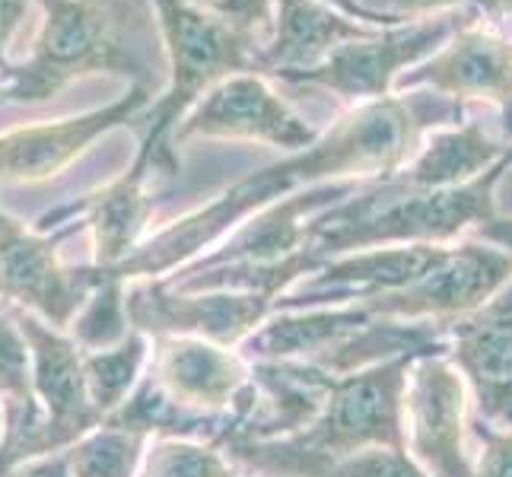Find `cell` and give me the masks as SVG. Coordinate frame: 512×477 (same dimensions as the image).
<instances>
[{"mask_svg":"<svg viewBox=\"0 0 512 477\" xmlns=\"http://www.w3.org/2000/svg\"><path fill=\"white\" fill-rule=\"evenodd\" d=\"M462 115V105L436 96H382L363 102L360 109L347 112L325 137L296 150L274 166H264L226 188L214 204L172 223L153 239L140 242V249L121 261L118 268L105 271L118 280H160L172 268H182L210 242L239 226L245 217L284 201L290 194L312 188L315 182H338L350 175H373L376 182L392 175L420 150V134L427 128L446 125Z\"/></svg>","mask_w":512,"mask_h":477,"instance_id":"1","label":"cell"},{"mask_svg":"<svg viewBox=\"0 0 512 477\" xmlns=\"http://www.w3.org/2000/svg\"><path fill=\"white\" fill-rule=\"evenodd\" d=\"M42 32L23 64L0 67V105L45 102L90 74H131L156 90L166 70L150 0H35Z\"/></svg>","mask_w":512,"mask_h":477,"instance_id":"2","label":"cell"},{"mask_svg":"<svg viewBox=\"0 0 512 477\" xmlns=\"http://www.w3.org/2000/svg\"><path fill=\"white\" fill-rule=\"evenodd\" d=\"M423 353L334 376L322 411L309 427L284 439L233 443L223 452L245 477H325L363 449L404 452V379Z\"/></svg>","mask_w":512,"mask_h":477,"instance_id":"3","label":"cell"},{"mask_svg":"<svg viewBox=\"0 0 512 477\" xmlns=\"http://www.w3.org/2000/svg\"><path fill=\"white\" fill-rule=\"evenodd\" d=\"M512 166V156L500 159L468 185L417 191L392 179L376 182L363 194L338 201L328 214H315L306 226V249L322 261L347 252L385 249V245H446L471 226L497 217L493 188Z\"/></svg>","mask_w":512,"mask_h":477,"instance_id":"4","label":"cell"},{"mask_svg":"<svg viewBox=\"0 0 512 477\" xmlns=\"http://www.w3.org/2000/svg\"><path fill=\"white\" fill-rule=\"evenodd\" d=\"M156 7V26L163 35V55L169 70V86L153 105L150 131L140 144L137 159L153 169L175 172L169 150V134L188 109L210 86L233 74H255V51L261 48L252 35L233 29L188 0H150Z\"/></svg>","mask_w":512,"mask_h":477,"instance_id":"5","label":"cell"},{"mask_svg":"<svg viewBox=\"0 0 512 477\" xmlns=\"http://www.w3.org/2000/svg\"><path fill=\"white\" fill-rule=\"evenodd\" d=\"M474 13L481 10L462 7L436 16V20L430 16V20H414L408 26L401 23L379 29L369 39L338 45L319 67L299 70V74H280L277 80L319 86V90H328L341 99L373 102L382 96H392V86L401 77V70L436 55L449 42V35Z\"/></svg>","mask_w":512,"mask_h":477,"instance_id":"6","label":"cell"},{"mask_svg":"<svg viewBox=\"0 0 512 477\" xmlns=\"http://www.w3.org/2000/svg\"><path fill=\"white\" fill-rule=\"evenodd\" d=\"M23 331L32 360V395L39 404V430L32 436L29 462L42 455L64 452L80 436L96 430L102 414L93 408L83 379V350L67 338V331L45 325L23 309H7Z\"/></svg>","mask_w":512,"mask_h":477,"instance_id":"7","label":"cell"},{"mask_svg":"<svg viewBox=\"0 0 512 477\" xmlns=\"http://www.w3.org/2000/svg\"><path fill=\"white\" fill-rule=\"evenodd\" d=\"M512 280V255L487 242H462L458 249H443L436 264L414 284L395 293L360 299L373 318L392 322H439L462 318L481 309Z\"/></svg>","mask_w":512,"mask_h":477,"instance_id":"8","label":"cell"},{"mask_svg":"<svg viewBox=\"0 0 512 477\" xmlns=\"http://www.w3.org/2000/svg\"><path fill=\"white\" fill-rule=\"evenodd\" d=\"M125 309L134 331L147 338H201L239 347L274 312V299L258 293H182L166 280H125Z\"/></svg>","mask_w":512,"mask_h":477,"instance_id":"9","label":"cell"},{"mask_svg":"<svg viewBox=\"0 0 512 477\" xmlns=\"http://www.w3.org/2000/svg\"><path fill=\"white\" fill-rule=\"evenodd\" d=\"M404 452L430 477H474L465 443V379L446 353H423L404 379Z\"/></svg>","mask_w":512,"mask_h":477,"instance_id":"10","label":"cell"},{"mask_svg":"<svg viewBox=\"0 0 512 477\" xmlns=\"http://www.w3.org/2000/svg\"><path fill=\"white\" fill-rule=\"evenodd\" d=\"M58 239L29 229L0 210V299L45 325L67 331L70 318L86 303L99 280V268H67L58 258Z\"/></svg>","mask_w":512,"mask_h":477,"instance_id":"11","label":"cell"},{"mask_svg":"<svg viewBox=\"0 0 512 477\" xmlns=\"http://www.w3.org/2000/svg\"><path fill=\"white\" fill-rule=\"evenodd\" d=\"M194 137L258 140V144L296 153L315 144L319 134L264 83L261 74H233L210 86L191 105L188 115L169 134V150Z\"/></svg>","mask_w":512,"mask_h":477,"instance_id":"12","label":"cell"},{"mask_svg":"<svg viewBox=\"0 0 512 477\" xmlns=\"http://www.w3.org/2000/svg\"><path fill=\"white\" fill-rule=\"evenodd\" d=\"M408 86L411 90L427 86L430 93L458 105L468 99L497 102L512 140V42L497 29L484 26L478 13L468 16L449 35V42L430 55V61H420L417 70L395 80V90H408Z\"/></svg>","mask_w":512,"mask_h":477,"instance_id":"13","label":"cell"},{"mask_svg":"<svg viewBox=\"0 0 512 477\" xmlns=\"http://www.w3.org/2000/svg\"><path fill=\"white\" fill-rule=\"evenodd\" d=\"M449 363L478 401V417L512 433V280L481 309L446 322Z\"/></svg>","mask_w":512,"mask_h":477,"instance_id":"14","label":"cell"},{"mask_svg":"<svg viewBox=\"0 0 512 477\" xmlns=\"http://www.w3.org/2000/svg\"><path fill=\"white\" fill-rule=\"evenodd\" d=\"M150 96V86L134 83L125 96L105 109L0 134V182H45L58 175L99 137L131 121L150 102Z\"/></svg>","mask_w":512,"mask_h":477,"instance_id":"15","label":"cell"},{"mask_svg":"<svg viewBox=\"0 0 512 477\" xmlns=\"http://www.w3.org/2000/svg\"><path fill=\"white\" fill-rule=\"evenodd\" d=\"M147 376L191 411L229 414L252 382V363L214 341L150 338Z\"/></svg>","mask_w":512,"mask_h":477,"instance_id":"16","label":"cell"},{"mask_svg":"<svg viewBox=\"0 0 512 477\" xmlns=\"http://www.w3.org/2000/svg\"><path fill=\"white\" fill-rule=\"evenodd\" d=\"M366 26L328 7L325 0H274L271 39L255 51V74L280 77L319 67L334 48L376 35Z\"/></svg>","mask_w":512,"mask_h":477,"instance_id":"17","label":"cell"},{"mask_svg":"<svg viewBox=\"0 0 512 477\" xmlns=\"http://www.w3.org/2000/svg\"><path fill=\"white\" fill-rule=\"evenodd\" d=\"M147 175L150 166L144 159H134V166L121 179L86 194L83 201L64 207V214L80 217V223L74 226L90 229L93 252H96L93 268L112 271L140 249V239H144L153 217V201L144 188Z\"/></svg>","mask_w":512,"mask_h":477,"instance_id":"18","label":"cell"},{"mask_svg":"<svg viewBox=\"0 0 512 477\" xmlns=\"http://www.w3.org/2000/svg\"><path fill=\"white\" fill-rule=\"evenodd\" d=\"M506 156H512L509 140L490 137L481 121H465L455 128H439L411 156V163L392 175V182L417 191L455 188L474 182Z\"/></svg>","mask_w":512,"mask_h":477,"instance_id":"19","label":"cell"},{"mask_svg":"<svg viewBox=\"0 0 512 477\" xmlns=\"http://www.w3.org/2000/svg\"><path fill=\"white\" fill-rule=\"evenodd\" d=\"M0 408H4V443L0 474L29 462L32 436L39 430V404L32 395V360L23 331L10 312H0Z\"/></svg>","mask_w":512,"mask_h":477,"instance_id":"20","label":"cell"},{"mask_svg":"<svg viewBox=\"0 0 512 477\" xmlns=\"http://www.w3.org/2000/svg\"><path fill=\"white\" fill-rule=\"evenodd\" d=\"M150 360V338L140 331H131L125 341L109 350H83V379L90 392L93 408L102 420L118 411L125 398L134 392Z\"/></svg>","mask_w":512,"mask_h":477,"instance_id":"21","label":"cell"},{"mask_svg":"<svg viewBox=\"0 0 512 477\" xmlns=\"http://www.w3.org/2000/svg\"><path fill=\"white\" fill-rule=\"evenodd\" d=\"M147 446V436L112 427V423H99L74 446H67L64 458L70 477H137Z\"/></svg>","mask_w":512,"mask_h":477,"instance_id":"22","label":"cell"},{"mask_svg":"<svg viewBox=\"0 0 512 477\" xmlns=\"http://www.w3.org/2000/svg\"><path fill=\"white\" fill-rule=\"evenodd\" d=\"M134 328L125 309V280L102 271L99 287L86 296V303L70 318L67 338L80 350H109L118 347Z\"/></svg>","mask_w":512,"mask_h":477,"instance_id":"23","label":"cell"},{"mask_svg":"<svg viewBox=\"0 0 512 477\" xmlns=\"http://www.w3.org/2000/svg\"><path fill=\"white\" fill-rule=\"evenodd\" d=\"M137 477H239V468L217 446L191 439H150Z\"/></svg>","mask_w":512,"mask_h":477,"instance_id":"24","label":"cell"},{"mask_svg":"<svg viewBox=\"0 0 512 477\" xmlns=\"http://www.w3.org/2000/svg\"><path fill=\"white\" fill-rule=\"evenodd\" d=\"M357 7L376 16L382 26H401L404 20H430L433 13H452L474 7L493 20L512 13V0H357Z\"/></svg>","mask_w":512,"mask_h":477,"instance_id":"25","label":"cell"},{"mask_svg":"<svg viewBox=\"0 0 512 477\" xmlns=\"http://www.w3.org/2000/svg\"><path fill=\"white\" fill-rule=\"evenodd\" d=\"M198 10L217 16L233 29L252 35L258 45L271 39L274 29V0H188Z\"/></svg>","mask_w":512,"mask_h":477,"instance_id":"26","label":"cell"},{"mask_svg":"<svg viewBox=\"0 0 512 477\" xmlns=\"http://www.w3.org/2000/svg\"><path fill=\"white\" fill-rule=\"evenodd\" d=\"M325 477H430L423 468L414 465L408 452L398 449H363L357 455L344 458Z\"/></svg>","mask_w":512,"mask_h":477,"instance_id":"27","label":"cell"},{"mask_svg":"<svg viewBox=\"0 0 512 477\" xmlns=\"http://www.w3.org/2000/svg\"><path fill=\"white\" fill-rule=\"evenodd\" d=\"M474 436L481 439V462L474 465V477H512V433L478 417Z\"/></svg>","mask_w":512,"mask_h":477,"instance_id":"28","label":"cell"},{"mask_svg":"<svg viewBox=\"0 0 512 477\" xmlns=\"http://www.w3.org/2000/svg\"><path fill=\"white\" fill-rule=\"evenodd\" d=\"M29 0H0V67H4V51L13 39L16 26L23 23Z\"/></svg>","mask_w":512,"mask_h":477,"instance_id":"29","label":"cell"},{"mask_svg":"<svg viewBox=\"0 0 512 477\" xmlns=\"http://www.w3.org/2000/svg\"><path fill=\"white\" fill-rule=\"evenodd\" d=\"M13 471L20 474V477H70L64 452H55V455H42V458H32V462L16 465Z\"/></svg>","mask_w":512,"mask_h":477,"instance_id":"30","label":"cell"},{"mask_svg":"<svg viewBox=\"0 0 512 477\" xmlns=\"http://www.w3.org/2000/svg\"><path fill=\"white\" fill-rule=\"evenodd\" d=\"M478 229V239L481 242H487V245H493V249H500V252H506V255H512V220L506 217H490L487 223H481V226H474Z\"/></svg>","mask_w":512,"mask_h":477,"instance_id":"31","label":"cell"},{"mask_svg":"<svg viewBox=\"0 0 512 477\" xmlns=\"http://www.w3.org/2000/svg\"><path fill=\"white\" fill-rule=\"evenodd\" d=\"M328 7H334V10H341L344 16H350V20H357V23H366V26H376V29H388V26H382L376 16H369L366 10H360L357 7V0H325Z\"/></svg>","mask_w":512,"mask_h":477,"instance_id":"32","label":"cell"},{"mask_svg":"<svg viewBox=\"0 0 512 477\" xmlns=\"http://www.w3.org/2000/svg\"><path fill=\"white\" fill-rule=\"evenodd\" d=\"M0 443H4V408H0Z\"/></svg>","mask_w":512,"mask_h":477,"instance_id":"33","label":"cell"},{"mask_svg":"<svg viewBox=\"0 0 512 477\" xmlns=\"http://www.w3.org/2000/svg\"><path fill=\"white\" fill-rule=\"evenodd\" d=\"M0 477H20V474H16V471H7V474H0Z\"/></svg>","mask_w":512,"mask_h":477,"instance_id":"34","label":"cell"}]
</instances>
